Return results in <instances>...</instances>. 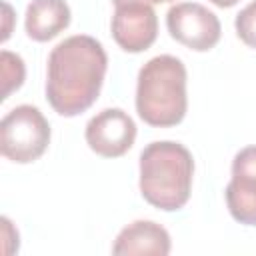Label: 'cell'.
Returning <instances> with one entry per match:
<instances>
[{
  "instance_id": "6da1fadb",
  "label": "cell",
  "mask_w": 256,
  "mask_h": 256,
  "mask_svg": "<svg viewBox=\"0 0 256 256\" xmlns=\"http://www.w3.org/2000/svg\"><path fill=\"white\" fill-rule=\"evenodd\" d=\"M108 68L102 44L76 34L52 48L46 66V98L54 112L72 118L86 112L98 98Z\"/></svg>"
},
{
  "instance_id": "7a4b0ae2",
  "label": "cell",
  "mask_w": 256,
  "mask_h": 256,
  "mask_svg": "<svg viewBox=\"0 0 256 256\" xmlns=\"http://www.w3.org/2000/svg\"><path fill=\"white\" fill-rule=\"evenodd\" d=\"M192 176V154L178 142L158 140L140 154V194L148 204L164 212L180 210L188 202Z\"/></svg>"
},
{
  "instance_id": "3957f363",
  "label": "cell",
  "mask_w": 256,
  "mask_h": 256,
  "mask_svg": "<svg viewBox=\"0 0 256 256\" xmlns=\"http://www.w3.org/2000/svg\"><path fill=\"white\" fill-rule=\"evenodd\" d=\"M186 66L180 58L160 54L150 58L138 72L136 112L158 128L176 126L184 120L188 108L186 96Z\"/></svg>"
},
{
  "instance_id": "277c9868",
  "label": "cell",
  "mask_w": 256,
  "mask_h": 256,
  "mask_svg": "<svg viewBox=\"0 0 256 256\" xmlns=\"http://www.w3.org/2000/svg\"><path fill=\"white\" fill-rule=\"evenodd\" d=\"M50 144V124L32 104L12 108L0 122V152L12 162L30 164Z\"/></svg>"
},
{
  "instance_id": "5b68a950",
  "label": "cell",
  "mask_w": 256,
  "mask_h": 256,
  "mask_svg": "<svg viewBox=\"0 0 256 256\" xmlns=\"http://www.w3.org/2000/svg\"><path fill=\"white\" fill-rule=\"evenodd\" d=\"M170 36L190 50L206 52L220 40V20L214 12L198 2H180L166 14Z\"/></svg>"
},
{
  "instance_id": "8992f818",
  "label": "cell",
  "mask_w": 256,
  "mask_h": 256,
  "mask_svg": "<svg viewBox=\"0 0 256 256\" xmlns=\"http://www.w3.org/2000/svg\"><path fill=\"white\" fill-rule=\"evenodd\" d=\"M158 36V16L152 4L132 0L118 4L112 16L114 42L132 54L144 52L154 44Z\"/></svg>"
},
{
  "instance_id": "52a82bcc",
  "label": "cell",
  "mask_w": 256,
  "mask_h": 256,
  "mask_svg": "<svg viewBox=\"0 0 256 256\" xmlns=\"http://www.w3.org/2000/svg\"><path fill=\"white\" fill-rule=\"evenodd\" d=\"M86 142L92 152L104 158L126 154L136 140V124L122 108H106L86 124Z\"/></svg>"
},
{
  "instance_id": "ba28073f",
  "label": "cell",
  "mask_w": 256,
  "mask_h": 256,
  "mask_svg": "<svg viewBox=\"0 0 256 256\" xmlns=\"http://www.w3.org/2000/svg\"><path fill=\"white\" fill-rule=\"evenodd\" d=\"M170 252V234L164 226L152 220H136L120 230L116 242L112 246V254L116 256H132V254H156L166 256Z\"/></svg>"
},
{
  "instance_id": "9c48e42d",
  "label": "cell",
  "mask_w": 256,
  "mask_h": 256,
  "mask_svg": "<svg viewBox=\"0 0 256 256\" xmlns=\"http://www.w3.org/2000/svg\"><path fill=\"white\" fill-rule=\"evenodd\" d=\"M70 24V6L66 0H32L26 8L24 28L36 42H48Z\"/></svg>"
},
{
  "instance_id": "30bf717a",
  "label": "cell",
  "mask_w": 256,
  "mask_h": 256,
  "mask_svg": "<svg viewBox=\"0 0 256 256\" xmlns=\"http://www.w3.org/2000/svg\"><path fill=\"white\" fill-rule=\"evenodd\" d=\"M224 194L232 218L244 226H256V178L232 176Z\"/></svg>"
},
{
  "instance_id": "8fae6325",
  "label": "cell",
  "mask_w": 256,
  "mask_h": 256,
  "mask_svg": "<svg viewBox=\"0 0 256 256\" xmlns=\"http://www.w3.org/2000/svg\"><path fill=\"white\" fill-rule=\"evenodd\" d=\"M0 68H2V100H6L14 90H18L24 82L26 76V68H24V60L8 50H2L0 54Z\"/></svg>"
},
{
  "instance_id": "7c38bea8",
  "label": "cell",
  "mask_w": 256,
  "mask_h": 256,
  "mask_svg": "<svg viewBox=\"0 0 256 256\" xmlns=\"http://www.w3.org/2000/svg\"><path fill=\"white\" fill-rule=\"evenodd\" d=\"M236 34L238 38L250 46V48H256V0H252L246 8H242L236 16Z\"/></svg>"
},
{
  "instance_id": "4fadbf2b",
  "label": "cell",
  "mask_w": 256,
  "mask_h": 256,
  "mask_svg": "<svg viewBox=\"0 0 256 256\" xmlns=\"http://www.w3.org/2000/svg\"><path fill=\"white\" fill-rule=\"evenodd\" d=\"M232 176L256 178V146L242 148L232 160Z\"/></svg>"
},
{
  "instance_id": "5bb4252c",
  "label": "cell",
  "mask_w": 256,
  "mask_h": 256,
  "mask_svg": "<svg viewBox=\"0 0 256 256\" xmlns=\"http://www.w3.org/2000/svg\"><path fill=\"white\" fill-rule=\"evenodd\" d=\"M2 8H4V34H2V40H8V36H10V22H12V8H10L8 2H4Z\"/></svg>"
},
{
  "instance_id": "9a60e30c",
  "label": "cell",
  "mask_w": 256,
  "mask_h": 256,
  "mask_svg": "<svg viewBox=\"0 0 256 256\" xmlns=\"http://www.w3.org/2000/svg\"><path fill=\"white\" fill-rule=\"evenodd\" d=\"M214 6H220V8H230V6H234V4H238L240 0H210Z\"/></svg>"
},
{
  "instance_id": "2e32d148",
  "label": "cell",
  "mask_w": 256,
  "mask_h": 256,
  "mask_svg": "<svg viewBox=\"0 0 256 256\" xmlns=\"http://www.w3.org/2000/svg\"><path fill=\"white\" fill-rule=\"evenodd\" d=\"M114 6L118 4H124V2H132V0H112ZM140 2H146V4H164V2H172V0H140Z\"/></svg>"
}]
</instances>
